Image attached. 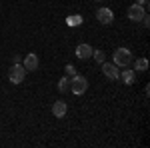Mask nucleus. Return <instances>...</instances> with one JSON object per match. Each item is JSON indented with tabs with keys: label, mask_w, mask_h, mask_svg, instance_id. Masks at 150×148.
I'll use <instances>...</instances> for the list:
<instances>
[{
	"label": "nucleus",
	"mask_w": 150,
	"mask_h": 148,
	"mask_svg": "<svg viewBox=\"0 0 150 148\" xmlns=\"http://www.w3.org/2000/svg\"><path fill=\"white\" fill-rule=\"evenodd\" d=\"M24 76H26V68L22 66V62L12 64V66H10V70H8V78H10L12 84H22Z\"/></svg>",
	"instance_id": "obj_3"
},
{
	"label": "nucleus",
	"mask_w": 150,
	"mask_h": 148,
	"mask_svg": "<svg viewBox=\"0 0 150 148\" xmlns=\"http://www.w3.org/2000/svg\"><path fill=\"white\" fill-rule=\"evenodd\" d=\"M76 56L80 58V60H86V58H90L92 56V46L90 44H78L76 46Z\"/></svg>",
	"instance_id": "obj_8"
},
{
	"label": "nucleus",
	"mask_w": 150,
	"mask_h": 148,
	"mask_svg": "<svg viewBox=\"0 0 150 148\" xmlns=\"http://www.w3.org/2000/svg\"><path fill=\"white\" fill-rule=\"evenodd\" d=\"M96 20L100 24H104V26H108V24L114 22V12L108 10V8H98L96 10Z\"/></svg>",
	"instance_id": "obj_4"
},
{
	"label": "nucleus",
	"mask_w": 150,
	"mask_h": 148,
	"mask_svg": "<svg viewBox=\"0 0 150 148\" xmlns=\"http://www.w3.org/2000/svg\"><path fill=\"white\" fill-rule=\"evenodd\" d=\"M66 110H68V106L64 100H58V102L52 104V114L56 116V118H64L66 116Z\"/></svg>",
	"instance_id": "obj_9"
},
{
	"label": "nucleus",
	"mask_w": 150,
	"mask_h": 148,
	"mask_svg": "<svg viewBox=\"0 0 150 148\" xmlns=\"http://www.w3.org/2000/svg\"><path fill=\"white\" fill-rule=\"evenodd\" d=\"M58 90H60V92H68L70 90V76L60 78V82H58Z\"/></svg>",
	"instance_id": "obj_13"
},
{
	"label": "nucleus",
	"mask_w": 150,
	"mask_h": 148,
	"mask_svg": "<svg viewBox=\"0 0 150 148\" xmlns=\"http://www.w3.org/2000/svg\"><path fill=\"white\" fill-rule=\"evenodd\" d=\"M144 14H146V12H144V6H140V4H132V6L128 8V18H130L132 22H140Z\"/></svg>",
	"instance_id": "obj_5"
},
{
	"label": "nucleus",
	"mask_w": 150,
	"mask_h": 148,
	"mask_svg": "<svg viewBox=\"0 0 150 148\" xmlns=\"http://www.w3.org/2000/svg\"><path fill=\"white\" fill-rule=\"evenodd\" d=\"M64 70H66V74H68L70 78H72V76H76V70H74V66H72V64H66V66H64Z\"/></svg>",
	"instance_id": "obj_15"
},
{
	"label": "nucleus",
	"mask_w": 150,
	"mask_h": 148,
	"mask_svg": "<svg viewBox=\"0 0 150 148\" xmlns=\"http://www.w3.org/2000/svg\"><path fill=\"white\" fill-rule=\"evenodd\" d=\"M94 2H102V0H94Z\"/></svg>",
	"instance_id": "obj_17"
},
{
	"label": "nucleus",
	"mask_w": 150,
	"mask_h": 148,
	"mask_svg": "<svg viewBox=\"0 0 150 148\" xmlns=\"http://www.w3.org/2000/svg\"><path fill=\"white\" fill-rule=\"evenodd\" d=\"M112 56H114V64L116 66H122V68H126L128 64L132 62V52L128 48H116Z\"/></svg>",
	"instance_id": "obj_2"
},
{
	"label": "nucleus",
	"mask_w": 150,
	"mask_h": 148,
	"mask_svg": "<svg viewBox=\"0 0 150 148\" xmlns=\"http://www.w3.org/2000/svg\"><path fill=\"white\" fill-rule=\"evenodd\" d=\"M38 64H40V60L36 56L34 52H30V54H26V58L22 60V66L26 68V72H32V70L38 68Z\"/></svg>",
	"instance_id": "obj_6"
},
{
	"label": "nucleus",
	"mask_w": 150,
	"mask_h": 148,
	"mask_svg": "<svg viewBox=\"0 0 150 148\" xmlns=\"http://www.w3.org/2000/svg\"><path fill=\"white\" fill-rule=\"evenodd\" d=\"M66 24H68V26H80L82 24V16L80 14H70L68 18H66Z\"/></svg>",
	"instance_id": "obj_11"
},
{
	"label": "nucleus",
	"mask_w": 150,
	"mask_h": 148,
	"mask_svg": "<svg viewBox=\"0 0 150 148\" xmlns=\"http://www.w3.org/2000/svg\"><path fill=\"white\" fill-rule=\"evenodd\" d=\"M134 70H138V72L148 70V60H146V58H138V60L134 62Z\"/></svg>",
	"instance_id": "obj_12"
},
{
	"label": "nucleus",
	"mask_w": 150,
	"mask_h": 148,
	"mask_svg": "<svg viewBox=\"0 0 150 148\" xmlns=\"http://www.w3.org/2000/svg\"><path fill=\"white\" fill-rule=\"evenodd\" d=\"M136 4H140V6H146V4H148V0H136Z\"/></svg>",
	"instance_id": "obj_16"
},
{
	"label": "nucleus",
	"mask_w": 150,
	"mask_h": 148,
	"mask_svg": "<svg viewBox=\"0 0 150 148\" xmlns=\"http://www.w3.org/2000/svg\"><path fill=\"white\" fill-rule=\"evenodd\" d=\"M92 56H94V60H96V62H100V64H102L104 60H106V54H104V50H92Z\"/></svg>",
	"instance_id": "obj_14"
},
{
	"label": "nucleus",
	"mask_w": 150,
	"mask_h": 148,
	"mask_svg": "<svg viewBox=\"0 0 150 148\" xmlns=\"http://www.w3.org/2000/svg\"><path fill=\"white\" fill-rule=\"evenodd\" d=\"M118 78H122V82L124 84H134V80H136V72L134 70H122L120 74H118Z\"/></svg>",
	"instance_id": "obj_10"
},
{
	"label": "nucleus",
	"mask_w": 150,
	"mask_h": 148,
	"mask_svg": "<svg viewBox=\"0 0 150 148\" xmlns=\"http://www.w3.org/2000/svg\"><path fill=\"white\" fill-rule=\"evenodd\" d=\"M102 72H104V76L110 78V80H118V74H120L118 66H116V64H108L106 60L102 62Z\"/></svg>",
	"instance_id": "obj_7"
},
{
	"label": "nucleus",
	"mask_w": 150,
	"mask_h": 148,
	"mask_svg": "<svg viewBox=\"0 0 150 148\" xmlns=\"http://www.w3.org/2000/svg\"><path fill=\"white\" fill-rule=\"evenodd\" d=\"M86 90H88V80L84 78V76L76 74V76L70 78V92H72V94L80 96V94H84Z\"/></svg>",
	"instance_id": "obj_1"
}]
</instances>
